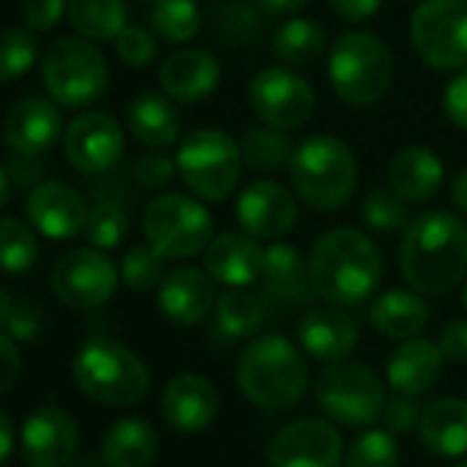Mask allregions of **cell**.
<instances>
[{"label": "cell", "mask_w": 467, "mask_h": 467, "mask_svg": "<svg viewBox=\"0 0 467 467\" xmlns=\"http://www.w3.org/2000/svg\"><path fill=\"white\" fill-rule=\"evenodd\" d=\"M399 267L418 295H448L467 275V225L442 209L410 220L401 237Z\"/></svg>", "instance_id": "6da1fadb"}, {"label": "cell", "mask_w": 467, "mask_h": 467, "mask_svg": "<svg viewBox=\"0 0 467 467\" xmlns=\"http://www.w3.org/2000/svg\"><path fill=\"white\" fill-rule=\"evenodd\" d=\"M311 289L330 306L366 303L382 278V256L371 237L355 228H333L317 240L308 259Z\"/></svg>", "instance_id": "7a4b0ae2"}, {"label": "cell", "mask_w": 467, "mask_h": 467, "mask_svg": "<svg viewBox=\"0 0 467 467\" xmlns=\"http://www.w3.org/2000/svg\"><path fill=\"white\" fill-rule=\"evenodd\" d=\"M237 388L259 410H289L308 390L306 358L278 333L259 336L237 360Z\"/></svg>", "instance_id": "3957f363"}, {"label": "cell", "mask_w": 467, "mask_h": 467, "mask_svg": "<svg viewBox=\"0 0 467 467\" xmlns=\"http://www.w3.org/2000/svg\"><path fill=\"white\" fill-rule=\"evenodd\" d=\"M297 198L314 212H338L358 187V162L349 146L333 135L306 138L289 160Z\"/></svg>", "instance_id": "277c9868"}, {"label": "cell", "mask_w": 467, "mask_h": 467, "mask_svg": "<svg viewBox=\"0 0 467 467\" xmlns=\"http://www.w3.org/2000/svg\"><path fill=\"white\" fill-rule=\"evenodd\" d=\"M72 377L88 399L110 407L138 404L149 393L143 360L113 338H88L75 355Z\"/></svg>", "instance_id": "5b68a950"}, {"label": "cell", "mask_w": 467, "mask_h": 467, "mask_svg": "<svg viewBox=\"0 0 467 467\" xmlns=\"http://www.w3.org/2000/svg\"><path fill=\"white\" fill-rule=\"evenodd\" d=\"M327 78L333 91L355 105H377L393 83V56L388 45L366 31L341 34L327 56Z\"/></svg>", "instance_id": "8992f818"}, {"label": "cell", "mask_w": 467, "mask_h": 467, "mask_svg": "<svg viewBox=\"0 0 467 467\" xmlns=\"http://www.w3.org/2000/svg\"><path fill=\"white\" fill-rule=\"evenodd\" d=\"M243 165L240 143L223 130H192L179 143V176L203 201H225L240 182Z\"/></svg>", "instance_id": "52a82bcc"}, {"label": "cell", "mask_w": 467, "mask_h": 467, "mask_svg": "<svg viewBox=\"0 0 467 467\" xmlns=\"http://www.w3.org/2000/svg\"><path fill=\"white\" fill-rule=\"evenodd\" d=\"M143 234L146 243L162 259H192L203 254L214 237V225L209 209L184 195V192H165L157 195L143 212Z\"/></svg>", "instance_id": "ba28073f"}, {"label": "cell", "mask_w": 467, "mask_h": 467, "mask_svg": "<svg viewBox=\"0 0 467 467\" xmlns=\"http://www.w3.org/2000/svg\"><path fill=\"white\" fill-rule=\"evenodd\" d=\"M42 78L58 105L86 108L105 94L110 72L105 56L91 45V39L64 36L47 50Z\"/></svg>", "instance_id": "9c48e42d"}, {"label": "cell", "mask_w": 467, "mask_h": 467, "mask_svg": "<svg viewBox=\"0 0 467 467\" xmlns=\"http://www.w3.org/2000/svg\"><path fill=\"white\" fill-rule=\"evenodd\" d=\"M410 39L434 72L467 69V0H420L410 17Z\"/></svg>", "instance_id": "30bf717a"}, {"label": "cell", "mask_w": 467, "mask_h": 467, "mask_svg": "<svg viewBox=\"0 0 467 467\" xmlns=\"http://www.w3.org/2000/svg\"><path fill=\"white\" fill-rule=\"evenodd\" d=\"M317 401L325 415L341 426H371L382 418L385 388L366 363L333 360L317 379Z\"/></svg>", "instance_id": "8fae6325"}, {"label": "cell", "mask_w": 467, "mask_h": 467, "mask_svg": "<svg viewBox=\"0 0 467 467\" xmlns=\"http://www.w3.org/2000/svg\"><path fill=\"white\" fill-rule=\"evenodd\" d=\"M248 99L262 124L284 132L300 130L317 110L314 86L289 67H265L256 72Z\"/></svg>", "instance_id": "7c38bea8"}, {"label": "cell", "mask_w": 467, "mask_h": 467, "mask_svg": "<svg viewBox=\"0 0 467 467\" xmlns=\"http://www.w3.org/2000/svg\"><path fill=\"white\" fill-rule=\"evenodd\" d=\"M119 278V267L99 248H75L58 259L50 284L64 306L75 311H91L116 295Z\"/></svg>", "instance_id": "4fadbf2b"}, {"label": "cell", "mask_w": 467, "mask_h": 467, "mask_svg": "<svg viewBox=\"0 0 467 467\" xmlns=\"http://www.w3.org/2000/svg\"><path fill=\"white\" fill-rule=\"evenodd\" d=\"M344 440L325 418H300L284 426L267 445L270 467H338Z\"/></svg>", "instance_id": "5bb4252c"}, {"label": "cell", "mask_w": 467, "mask_h": 467, "mask_svg": "<svg viewBox=\"0 0 467 467\" xmlns=\"http://www.w3.org/2000/svg\"><path fill=\"white\" fill-rule=\"evenodd\" d=\"M64 154L75 171L99 176L110 171L124 154V132L108 113H83L64 132Z\"/></svg>", "instance_id": "9a60e30c"}, {"label": "cell", "mask_w": 467, "mask_h": 467, "mask_svg": "<svg viewBox=\"0 0 467 467\" xmlns=\"http://www.w3.org/2000/svg\"><path fill=\"white\" fill-rule=\"evenodd\" d=\"M234 212H237V223L243 225L245 234L270 243L284 240L297 223L295 195L284 184L270 179L251 182L237 195V209Z\"/></svg>", "instance_id": "2e32d148"}, {"label": "cell", "mask_w": 467, "mask_h": 467, "mask_svg": "<svg viewBox=\"0 0 467 467\" xmlns=\"http://www.w3.org/2000/svg\"><path fill=\"white\" fill-rule=\"evenodd\" d=\"M78 423L61 407L36 410L20 431V451L28 467H69L78 456Z\"/></svg>", "instance_id": "e0dca14e"}, {"label": "cell", "mask_w": 467, "mask_h": 467, "mask_svg": "<svg viewBox=\"0 0 467 467\" xmlns=\"http://www.w3.org/2000/svg\"><path fill=\"white\" fill-rule=\"evenodd\" d=\"M259 297L267 314H284L295 308H306L311 303V278L308 265L300 251L286 243H273L265 251V267L259 275Z\"/></svg>", "instance_id": "ac0fdd59"}, {"label": "cell", "mask_w": 467, "mask_h": 467, "mask_svg": "<svg viewBox=\"0 0 467 467\" xmlns=\"http://www.w3.org/2000/svg\"><path fill=\"white\" fill-rule=\"evenodd\" d=\"M28 220L50 240H72L86 228L88 209L83 195L64 182H42L26 201Z\"/></svg>", "instance_id": "d6986e66"}, {"label": "cell", "mask_w": 467, "mask_h": 467, "mask_svg": "<svg viewBox=\"0 0 467 467\" xmlns=\"http://www.w3.org/2000/svg\"><path fill=\"white\" fill-rule=\"evenodd\" d=\"M214 278L198 267H176L157 286V306L162 317L179 327H192L214 311Z\"/></svg>", "instance_id": "ffe728a7"}, {"label": "cell", "mask_w": 467, "mask_h": 467, "mask_svg": "<svg viewBox=\"0 0 467 467\" xmlns=\"http://www.w3.org/2000/svg\"><path fill=\"white\" fill-rule=\"evenodd\" d=\"M203 267L214 278V284H223L228 289H245L254 286L265 267V248L251 234H217L212 237L209 248L203 251Z\"/></svg>", "instance_id": "44dd1931"}, {"label": "cell", "mask_w": 467, "mask_h": 467, "mask_svg": "<svg viewBox=\"0 0 467 467\" xmlns=\"http://www.w3.org/2000/svg\"><path fill=\"white\" fill-rule=\"evenodd\" d=\"M162 418L182 434H198L217 418L220 396L201 374H179L162 390Z\"/></svg>", "instance_id": "7402d4cb"}, {"label": "cell", "mask_w": 467, "mask_h": 467, "mask_svg": "<svg viewBox=\"0 0 467 467\" xmlns=\"http://www.w3.org/2000/svg\"><path fill=\"white\" fill-rule=\"evenodd\" d=\"M220 78L223 69L217 58L198 47H182L171 53L160 67V88L165 91V97L184 105L212 97L220 86Z\"/></svg>", "instance_id": "603a6c76"}, {"label": "cell", "mask_w": 467, "mask_h": 467, "mask_svg": "<svg viewBox=\"0 0 467 467\" xmlns=\"http://www.w3.org/2000/svg\"><path fill=\"white\" fill-rule=\"evenodd\" d=\"M61 113L47 99H23L4 119V140L12 151L23 157H36L53 149L61 135Z\"/></svg>", "instance_id": "cb8c5ba5"}, {"label": "cell", "mask_w": 467, "mask_h": 467, "mask_svg": "<svg viewBox=\"0 0 467 467\" xmlns=\"http://www.w3.org/2000/svg\"><path fill=\"white\" fill-rule=\"evenodd\" d=\"M297 338L311 358L322 363H333V360H344L355 349L358 325L341 306L327 303L322 308H308L303 314L297 325Z\"/></svg>", "instance_id": "d4e9b609"}, {"label": "cell", "mask_w": 467, "mask_h": 467, "mask_svg": "<svg viewBox=\"0 0 467 467\" xmlns=\"http://www.w3.org/2000/svg\"><path fill=\"white\" fill-rule=\"evenodd\" d=\"M442 352L426 338H407L399 344L388 360V385L410 399H418L431 390L442 368Z\"/></svg>", "instance_id": "484cf974"}, {"label": "cell", "mask_w": 467, "mask_h": 467, "mask_svg": "<svg viewBox=\"0 0 467 467\" xmlns=\"http://www.w3.org/2000/svg\"><path fill=\"white\" fill-rule=\"evenodd\" d=\"M445 179V165L426 146H404L388 165V182L407 203H420L437 195Z\"/></svg>", "instance_id": "4316f807"}, {"label": "cell", "mask_w": 467, "mask_h": 467, "mask_svg": "<svg viewBox=\"0 0 467 467\" xmlns=\"http://www.w3.org/2000/svg\"><path fill=\"white\" fill-rule=\"evenodd\" d=\"M420 445L440 459H456L467 451V401L440 399L429 404L418 423Z\"/></svg>", "instance_id": "83f0119b"}, {"label": "cell", "mask_w": 467, "mask_h": 467, "mask_svg": "<svg viewBox=\"0 0 467 467\" xmlns=\"http://www.w3.org/2000/svg\"><path fill=\"white\" fill-rule=\"evenodd\" d=\"M368 322L385 338L407 341L429 325V306L415 289H388L368 308Z\"/></svg>", "instance_id": "f1b7e54d"}, {"label": "cell", "mask_w": 467, "mask_h": 467, "mask_svg": "<svg viewBox=\"0 0 467 467\" xmlns=\"http://www.w3.org/2000/svg\"><path fill=\"white\" fill-rule=\"evenodd\" d=\"M160 440L149 420L121 418L102 437L105 467H149L157 456Z\"/></svg>", "instance_id": "f546056e"}, {"label": "cell", "mask_w": 467, "mask_h": 467, "mask_svg": "<svg viewBox=\"0 0 467 467\" xmlns=\"http://www.w3.org/2000/svg\"><path fill=\"white\" fill-rule=\"evenodd\" d=\"M127 127L135 135V140H140L143 146L151 149H165L171 143L179 140L182 132V119L171 102V97H160V94H140L132 99L130 110H127Z\"/></svg>", "instance_id": "4dcf8cb0"}, {"label": "cell", "mask_w": 467, "mask_h": 467, "mask_svg": "<svg viewBox=\"0 0 467 467\" xmlns=\"http://www.w3.org/2000/svg\"><path fill=\"white\" fill-rule=\"evenodd\" d=\"M214 333L225 341L251 338L265 327L267 308L259 295L245 289H228L214 303Z\"/></svg>", "instance_id": "1f68e13d"}, {"label": "cell", "mask_w": 467, "mask_h": 467, "mask_svg": "<svg viewBox=\"0 0 467 467\" xmlns=\"http://www.w3.org/2000/svg\"><path fill=\"white\" fill-rule=\"evenodd\" d=\"M72 28L91 42H116L127 28L124 0H67Z\"/></svg>", "instance_id": "d6a6232c"}, {"label": "cell", "mask_w": 467, "mask_h": 467, "mask_svg": "<svg viewBox=\"0 0 467 467\" xmlns=\"http://www.w3.org/2000/svg\"><path fill=\"white\" fill-rule=\"evenodd\" d=\"M325 45H327V31L322 28V23L308 17H295L284 23L273 36V53L284 67H295V69L314 64L322 56Z\"/></svg>", "instance_id": "836d02e7"}, {"label": "cell", "mask_w": 467, "mask_h": 467, "mask_svg": "<svg viewBox=\"0 0 467 467\" xmlns=\"http://www.w3.org/2000/svg\"><path fill=\"white\" fill-rule=\"evenodd\" d=\"M39 259L36 234L17 217H0V270L9 275L28 273Z\"/></svg>", "instance_id": "e575fe53"}, {"label": "cell", "mask_w": 467, "mask_h": 467, "mask_svg": "<svg viewBox=\"0 0 467 467\" xmlns=\"http://www.w3.org/2000/svg\"><path fill=\"white\" fill-rule=\"evenodd\" d=\"M240 149H243V162L254 171H278L281 165H289L295 151L286 132L267 124L248 130Z\"/></svg>", "instance_id": "d590c367"}, {"label": "cell", "mask_w": 467, "mask_h": 467, "mask_svg": "<svg viewBox=\"0 0 467 467\" xmlns=\"http://www.w3.org/2000/svg\"><path fill=\"white\" fill-rule=\"evenodd\" d=\"M151 28L157 36L173 45L192 42L201 31V12L195 0H154Z\"/></svg>", "instance_id": "8d00e7d4"}, {"label": "cell", "mask_w": 467, "mask_h": 467, "mask_svg": "<svg viewBox=\"0 0 467 467\" xmlns=\"http://www.w3.org/2000/svg\"><path fill=\"white\" fill-rule=\"evenodd\" d=\"M130 231V217L127 212L113 203V201H99L91 212H88V220H86V240L99 248V251H113L124 243Z\"/></svg>", "instance_id": "74e56055"}, {"label": "cell", "mask_w": 467, "mask_h": 467, "mask_svg": "<svg viewBox=\"0 0 467 467\" xmlns=\"http://www.w3.org/2000/svg\"><path fill=\"white\" fill-rule=\"evenodd\" d=\"M39 58V42L31 31L0 28V83L23 78Z\"/></svg>", "instance_id": "f35d334b"}, {"label": "cell", "mask_w": 467, "mask_h": 467, "mask_svg": "<svg viewBox=\"0 0 467 467\" xmlns=\"http://www.w3.org/2000/svg\"><path fill=\"white\" fill-rule=\"evenodd\" d=\"M347 467H399V442L388 429L363 431L344 453Z\"/></svg>", "instance_id": "ab89813d"}, {"label": "cell", "mask_w": 467, "mask_h": 467, "mask_svg": "<svg viewBox=\"0 0 467 467\" xmlns=\"http://www.w3.org/2000/svg\"><path fill=\"white\" fill-rule=\"evenodd\" d=\"M162 265H165V259L151 245H135L124 254L119 273H121V281L127 284V289L149 292L162 284V278H165Z\"/></svg>", "instance_id": "60d3db41"}, {"label": "cell", "mask_w": 467, "mask_h": 467, "mask_svg": "<svg viewBox=\"0 0 467 467\" xmlns=\"http://www.w3.org/2000/svg\"><path fill=\"white\" fill-rule=\"evenodd\" d=\"M363 220L371 231H379V234L401 231L410 223L407 201L401 195H396L393 190H374V192H368V198L363 203Z\"/></svg>", "instance_id": "b9f144b4"}, {"label": "cell", "mask_w": 467, "mask_h": 467, "mask_svg": "<svg viewBox=\"0 0 467 467\" xmlns=\"http://www.w3.org/2000/svg\"><path fill=\"white\" fill-rule=\"evenodd\" d=\"M116 56L132 67V69H143L154 61L157 56V39L154 34H149L146 28H124L116 36Z\"/></svg>", "instance_id": "7bdbcfd3"}, {"label": "cell", "mask_w": 467, "mask_h": 467, "mask_svg": "<svg viewBox=\"0 0 467 467\" xmlns=\"http://www.w3.org/2000/svg\"><path fill=\"white\" fill-rule=\"evenodd\" d=\"M176 160H171L162 149L146 151L143 157H138V162L132 165V176L140 187H165L173 173H176Z\"/></svg>", "instance_id": "ee69618b"}, {"label": "cell", "mask_w": 467, "mask_h": 467, "mask_svg": "<svg viewBox=\"0 0 467 467\" xmlns=\"http://www.w3.org/2000/svg\"><path fill=\"white\" fill-rule=\"evenodd\" d=\"M420 415H423V412L418 410L415 399L396 393V399L385 401L382 423H385V429H388L390 434H399V437H401V434H410V431H415V429H418Z\"/></svg>", "instance_id": "f6af8a7d"}, {"label": "cell", "mask_w": 467, "mask_h": 467, "mask_svg": "<svg viewBox=\"0 0 467 467\" xmlns=\"http://www.w3.org/2000/svg\"><path fill=\"white\" fill-rule=\"evenodd\" d=\"M67 12V0H23L26 26L34 31H53Z\"/></svg>", "instance_id": "bcb514c9"}, {"label": "cell", "mask_w": 467, "mask_h": 467, "mask_svg": "<svg viewBox=\"0 0 467 467\" xmlns=\"http://www.w3.org/2000/svg\"><path fill=\"white\" fill-rule=\"evenodd\" d=\"M442 110L459 130H467V69H462L442 94Z\"/></svg>", "instance_id": "7dc6e473"}, {"label": "cell", "mask_w": 467, "mask_h": 467, "mask_svg": "<svg viewBox=\"0 0 467 467\" xmlns=\"http://www.w3.org/2000/svg\"><path fill=\"white\" fill-rule=\"evenodd\" d=\"M20 368H23V358H20L17 341L12 336L0 333V396L9 393L17 385Z\"/></svg>", "instance_id": "c3c4849f"}, {"label": "cell", "mask_w": 467, "mask_h": 467, "mask_svg": "<svg viewBox=\"0 0 467 467\" xmlns=\"http://www.w3.org/2000/svg\"><path fill=\"white\" fill-rule=\"evenodd\" d=\"M437 347L445 360H453V363L467 360V319H451L442 327Z\"/></svg>", "instance_id": "681fc988"}, {"label": "cell", "mask_w": 467, "mask_h": 467, "mask_svg": "<svg viewBox=\"0 0 467 467\" xmlns=\"http://www.w3.org/2000/svg\"><path fill=\"white\" fill-rule=\"evenodd\" d=\"M9 336L15 341H34L42 336V314L34 306H15V314L9 319Z\"/></svg>", "instance_id": "f907efd6"}, {"label": "cell", "mask_w": 467, "mask_h": 467, "mask_svg": "<svg viewBox=\"0 0 467 467\" xmlns=\"http://www.w3.org/2000/svg\"><path fill=\"white\" fill-rule=\"evenodd\" d=\"M382 6V0H330V9L347 23L371 20Z\"/></svg>", "instance_id": "816d5d0a"}, {"label": "cell", "mask_w": 467, "mask_h": 467, "mask_svg": "<svg viewBox=\"0 0 467 467\" xmlns=\"http://www.w3.org/2000/svg\"><path fill=\"white\" fill-rule=\"evenodd\" d=\"M259 12L270 15V17H286V15H297L300 9H306L308 0H256Z\"/></svg>", "instance_id": "f5cc1de1"}, {"label": "cell", "mask_w": 467, "mask_h": 467, "mask_svg": "<svg viewBox=\"0 0 467 467\" xmlns=\"http://www.w3.org/2000/svg\"><path fill=\"white\" fill-rule=\"evenodd\" d=\"M12 448H15V426L12 418L0 410V464L12 456Z\"/></svg>", "instance_id": "db71d44e"}, {"label": "cell", "mask_w": 467, "mask_h": 467, "mask_svg": "<svg viewBox=\"0 0 467 467\" xmlns=\"http://www.w3.org/2000/svg\"><path fill=\"white\" fill-rule=\"evenodd\" d=\"M451 201L462 214H467V171H459L451 182Z\"/></svg>", "instance_id": "11a10c76"}, {"label": "cell", "mask_w": 467, "mask_h": 467, "mask_svg": "<svg viewBox=\"0 0 467 467\" xmlns=\"http://www.w3.org/2000/svg\"><path fill=\"white\" fill-rule=\"evenodd\" d=\"M15 297L0 286V327H6L9 325V319H12V314H15Z\"/></svg>", "instance_id": "9f6ffc18"}, {"label": "cell", "mask_w": 467, "mask_h": 467, "mask_svg": "<svg viewBox=\"0 0 467 467\" xmlns=\"http://www.w3.org/2000/svg\"><path fill=\"white\" fill-rule=\"evenodd\" d=\"M9 192H12V182L6 176V171L0 168V209H4L9 203Z\"/></svg>", "instance_id": "6f0895ef"}, {"label": "cell", "mask_w": 467, "mask_h": 467, "mask_svg": "<svg viewBox=\"0 0 467 467\" xmlns=\"http://www.w3.org/2000/svg\"><path fill=\"white\" fill-rule=\"evenodd\" d=\"M462 306L467 308V284H464V292H462Z\"/></svg>", "instance_id": "680465c9"}, {"label": "cell", "mask_w": 467, "mask_h": 467, "mask_svg": "<svg viewBox=\"0 0 467 467\" xmlns=\"http://www.w3.org/2000/svg\"><path fill=\"white\" fill-rule=\"evenodd\" d=\"M456 467H467V456H464V459H462V462H459Z\"/></svg>", "instance_id": "91938a15"}]
</instances>
